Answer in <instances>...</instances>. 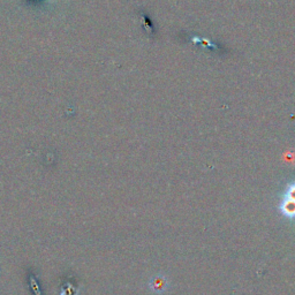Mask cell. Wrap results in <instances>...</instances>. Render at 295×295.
Wrapping results in <instances>:
<instances>
[{"label": "cell", "instance_id": "obj_1", "mask_svg": "<svg viewBox=\"0 0 295 295\" xmlns=\"http://www.w3.org/2000/svg\"><path fill=\"white\" fill-rule=\"evenodd\" d=\"M279 209L285 217L289 219L295 218V182L288 184Z\"/></svg>", "mask_w": 295, "mask_h": 295}, {"label": "cell", "instance_id": "obj_2", "mask_svg": "<svg viewBox=\"0 0 295 295\" xmlns=\"http://www.w3.org/2000/svg\"><path fill=\"white\" fill-rule=\"evenodd\" d=\"M168 287L167 279L164 276H158L151 280V288L155 293H164Z\"/></svg>", "mask_w": 295, "mask_h": 295}]
</instances>
